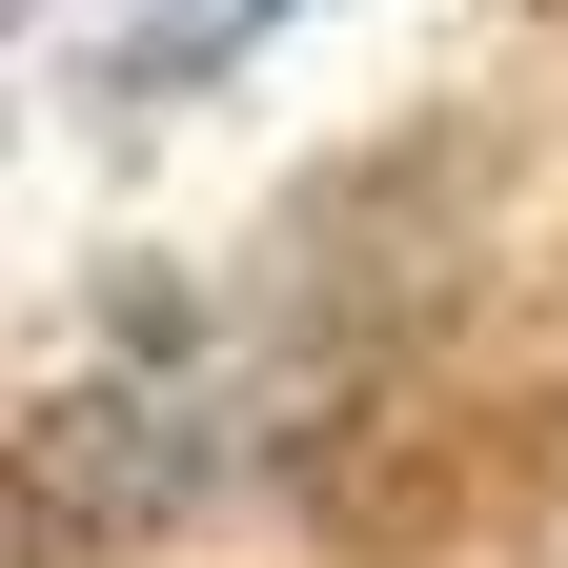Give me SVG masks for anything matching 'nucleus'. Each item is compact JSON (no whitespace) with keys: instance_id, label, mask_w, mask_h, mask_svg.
Segmentation results:
<instances>
[{"instance_id":"1","label":"nucleus","mask_w":568,"mask_h":568,"mask_svg":"<svg viewBox=\"0 0 568 568\" xmlns=\"http://www.w3.org/2000/svg\"><path fill=\"white\" fill-rule=\"evenodd\" d=\"M284 21H305V0H0V61H21L41 102H203Z\"/></svg>"}]
</instances>
